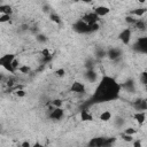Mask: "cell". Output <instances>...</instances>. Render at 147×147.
<instances>
[{"mask_svg":"<svg viewBox=\"0 0 147 147\" xmlns=\"http://www.w3.org/2000/svg\"><path fill=\"white\" fill-rule=\"evenodd\" d=\"M140 83L147 86V71H142L140 74Z\"/></svg>","mask_w":147,"mask_h":147,"instance_id":"obj_32","label":"cell"},{"mask_svg":"<svg viewBox=\"0 0 147 147\" xmlns=\"http://www.w3.org/2000/svg\"><path fill=\"white\" fill-rule=\"evenodd\" d=\"M94 63H95V61L93 60V59H87L86 61H85V69H94Z\"/></svg>","mask_w":147,"mask_h":147,"instance_id":"obj_27","label":"cell"},{"mask_svg":"<svg viewBox=\"0 0 147 147\" xmlns=\"http://www.w3.org/2000/svg\"><path fill=\"white\" fill-rule=\"evenodd\" d=\"M0 13H1V14L11 15V14H13V8H11V6H9V5L1 3V5H0Z\"/></svg>","mask_w":147,"mask_h":147,"instance_id":"obj_20","label":"cell"},{"mask_svg":"<svg viewBox=\"0 0 147 147\" xmlns=\"http://www.w3.org/2000/svg\"><path fill=\"white\" fill-rule=\"evenodd\" d=\"M10 16L11 15H8V14H1L0 15V23H7L10 21Z\"/></svg>","mask_w":147,"mask_h":147,"instance_id":"obj_30","label":"cell"},{"mask_svg":"<svg viewBox=\"0 0 147 147\" xmlns=\"http://www.w3.org/2000/svg\"><path fill=\"white\" fill-rule=\"evenodd\" d=\"M21 64H20V61H18V59H14L13 60V62H11V67H13V69L15 70V71H17L18 70V67H20Z\"/></svg>","mask_w":147,"mask_h":147,"instance_id":"obj_35","label":"cell"},{"mask_svg":"<svg viewBox=\"0 0 147 147\" xmlns=\"http://www.w3.org/2000/svg\"><path fill=\"white\" fill-rule=\"evenodd\" d=\"M114 124H115V126L116 127H122V126H124L125 125V119L123 118V117H116L115 118V121H114Z\"/></svg>","mask_w":147,"mask_h":147,"instance_id":"obj_23","label":"cell"},{"mask_svg":"<svg viewBox=\"0 0 147 147\" xmlns=\"http://www.w3.org/2000/svg\"><path fill=\"white\" fill-rule=\"evenodd\" d=\"M70 91L74 92V93L82 94V93H85V92H86V86H85L84 83H82V82H79V80H75V82L71 84Z\"/></svg>","mask_w":147,"mask_h":147,"instance_id":"obj_9","label":"cell"},{"mask_svg":"<svg viewBox=\"0 0 147 147\" xmlns=\"http://www.w3.org/2000/svg\"><path fill=\"white\" fill-rule=\"evenodd\" d=\"M124 133H126V134H130V136H134L136 133H137V129H134V127H126L125 130H124Z\"/></svg>","mask_w":147,"mask_h":147,"instance_id":"obj_34","label":"cell"},{"mask_svg":"<svg viewBox=\"0 0 147 147\" xmlns=\"http://www.w3.org/2000/svg\"><path fill=\"white\" fill-rule=\"evenodd\" d=\"M133 49L139 52V53H144L147 54V37H140L137 39V41L133 45Z\"/></svg>","mask_w":147,"mask_h":147,"instance_id":"obj_5","label":"cell"},{"mask_svg":"<svg viewBox=\"0 0 147 147\" xmlns=\"http://www.w3.org/2000/svg\"><path fill=\"white\" fill-rule=\"evenodd\" d=\"M113 118V114L110 110H103L100 115H99V119L101 122H109Z\"/></svg>","mask_w":147,"mask_h":147,"instance_id":"obj_18","label":"cell"},{"mask_svg":"<svg viewBox=\"0 0 147 147\" xmlns=\"http://www.w3.org/2000/svg\"><path fill=\"white\" fill-rule=\"evenodd\" d=\"M106 55H107V51H105V49H102V48H96L95 52H94V56H95V59H98V60L103 59Z\"/></svg>","mask_w":147,"mask_h":147,"instance_id":"obj_21","label":"cell"},{"mask_svg":"<svg viewBox=\"0 0 147 147\" xmlns=\"http://www.w3.org/2000/svg\"><path fill=\"white\" fill-rule=\"evenodd\" d=\"M75 1H78V2H83V3H91L93 0H75Z\"/></svg>","mask_w":147,"mask_h":147,"instance_id":"obj_39","label":"cell"},{"mask_svg":"<svg viewBox=\"0 0 147 147\" xmlns=\"http://www.w3.org/2000/svg\"><path fill=\"white\" fill-rule=\"evenodd\" d=\"M132 107L137 111H146L147 110V100L146 99H137L132 103Z\"/></svg>","mask_w":147,"mask_h":147,"instance_id":"obj_11","label":"cell"},{"mask_svg":"<svg viewBox=\"0 0 147 147\" xmlns=\"http://www.w3.org/2000/svg\"><path fill=\"white\" fill-rule=\"evenodd\" d=\"M137 1H138L139 3H141V5H144V3L146 2V0H137Z\"/></svg>","mask_w":147,"mask_h":147,"instance_id":"obj_41","label":"cell"},{"mask_svg":"<svg viewBox=\"0 0 147 147\" xmlns=\"http://www.w3.org/2000/svg\"><path fill=\"white\" fill-rule=\"evenodd\" d=\"M124 21H125V23H127L129 25H133L134 23H136V21H137V17H134V16H132V15H127V16H125L124 17Z\"/></svg>","mask_w":147,"mask_h":147,"instance_id":"obj_24","label":"cell"},{"mask_svg":"<svg viewBox=\"0 0 147 147\" xmlns=\"http://www.w3.org/2000/svg\"><path fill=\"white\" fill-rule=\"evenodd\" d=\"M15 94H16V96H18V98H24V96L26 95V92H25L21 86H18V87H16V90H15Z\"/></svg>","mask_w":147,"mask_h":147,"instance_id":"obj_26","label":"cell"},{"mask_svg":"<svg viewBox=\"0 0 147 147\" xmlns=\"http://www.w3.org/2000/svg\"><path fill=\"white\" fill-rule=\"evenodd\" d=\"M48 18H49V21H51V22L55 23L56 25H60V24L62 23V18H61V17H60V15H59V14H56V13H49Z\"/></svg>","mask_w":147,"mask_h":147,"instance_id":"obj_19","label":"cell"},{"mask_svg":"<svg viewBox=\"0 0 147 147\" xmlns=\"http://www.w3.org/2000/svg\"><path fill=\"white\" fill-rule=\"evenodd\" d=\"M115 141V138H105V137H98V138H93L90 140L88 146H109Z\"/></svg>","mask_w":147,"mask_h":147,"instance_id":"obj_4","label":"cell"},{"mask_svg":"<svg viewBox=\"0 0 147 147\" xmlns=\"http://www.w3.org/2000/svg\"><path fill=\"white\" fill-rule=\"evenodd\" d=\"M147 13V7H138V8H133L130 11V15L137 17V18H141L142 16H145V14Z\"/></svg>","mask_w":147,"mask_h":147,"instance_id":"obj_15","label":"cell"},{"mask_svg":"<svg viewBox=\"0 0 147 147\" xmlns=\"http://www.w3.org/2000/svg\"><path fill=\"white\" fill-rule=\"evenodd\" d=\"M79 116H80V121H83V122H92V121L94 119L93 115H92L88 110H86V109H83V110L80 111Z\"/></svg>","mask_w":147,"mask_h":147,"instance_id":"obj_17","label":"cell"},{"mask_svg":"<svg viewBox=\"0 0 147 147\" xmlns=\"http://www.w3.org/2000/svg\"><path fill=\"white\" fill-rule=\"evenodd\" d=\"M121 138H122V140H124L125 142H133V136L126 134V133H124V132L121 134Z\"/></svg>","mask_w":147,"mask_h":147,"instance_id":"obj_28","label":"cell"},{"mask_svg":"<svg viewBox=\"0 0 147 147\" xmlns=\"http://www.w3.org/2000/svg\"><path fill=\"white\" fill-rule=\"evenodd\" d=\"M125 87H126V90L132 91V90L134 88V83H133L132 80H127V82H126V84H125Z\"/></svg>","mask_w":147,"mask_h":147,"instance_id":"obj_36","label":"cell"},{"mask_svg":"<svg viewBox=\"0 0 147 147\" xmlns=\"http://www.w3.org/2000/svg\"><path fill=\"white\" fill-rule=\"evenodd\" d=\"M64 75H65V69L64 68H59V69L55 70V76L56 77L62 78V77H64Z\"/></svg>","mask_w":147,"mask_h":147,"instance_id":"obj_31","label":"cell"},{"mask_svg":"<svg viewBox=\"0 0 147 147\" xmlns=\"http://www.w3.org/2000/svg\"><path fill=\"white\" fill-rule=\"evenodd\" d=\"M133 28H136L138 31H146L147 30V22L144 18H137L136 23L133 24Z\"/></svg>","mask_w":147,"mask_h":147,"instance_id":"obj_16","label":"cell"},{"mask_svg":"<svg viewBox=\"0 0 147 147\" xmlns=\"http://www.w3.org/2000/svg\"><path fill=\"white\" fill-rule=\"evenodd\" d=\"M15 59V54H13V53H8V54H5V55H2L1 57H0V65L6 70V71H8V72H10V74H15L16 71L13 69V67H11V62H13V60Z\"/></svg>","mask_w":147,"mask_h":147,"instance_id":"obj_3","label":"cell"},{"mask_svg":"<svg viewBox=\"0 0 147 147\" xmlns=\"http://www.w3.org/2000/svg\"><path fill=\"white\" fill-rule=\"evenodd\" d=\"M63 116H64V110L62 109V107H52L48 114V117L53 121H60L62 119Z\"/></svg>","mask_w":147,"mask_h":147,"instance_id":"obj_7","label":"cell"},{"mask_svg":"<svg viewBox=\"0 0 147 147\" xmlns=\"http://www.w3.org/2000/svg\"><path fill=\"white\" fill-rule=\"evenodd\" d=\"M131 38H132V30H131V28L123 29L119 32V34H118V39L122 41L123 45H129L131 42Z\"/></svg>","mask_w":147,"mask_h":147,"instance_id":"obj_6","label":"cell"},{"mask_svg":"<svg viewBox=\"0 0 147 147\" xmlns=\"http://www.w3.org/2000/svg\"><path fill=\"white\" fill-rule=\"evenodd\" d=\"M40 53H41V56H42V57H52V53H51V51H49L48 48H46V47L42 48Z\"/></svg>","mask_w":147,"mask_h":147,"instance_id":"obj_33","label":"cell"},{"mask_svg":"<svg viewBox=\"0 0 147 147\" xmlns=\"http://www.w3.org/2000/svg\"><path fill=\"white\" fill-rule=\"evenodd\" d=\"M82 20H83L84 22H86L87 24H94V23H99L100 17H99V15L93 10V11H88V13L84 14V15L82 16Z\"/></svg>","mask_w":147,"mask_h":147,"instance_id":"obj_8","label":"cell"},{"mask_svg":"<svg viewBox=\"0 0 147 147\" xmlns=\"http://www.w3.org/2000/svg\"><path fill=\"white\" fill-rule=\"evenodd\" d=\"M107 56L111 60V61H116L122 56V51L117 47H111L107 51Z\"/></svg>","mask_w":147,"mask_h":147,"instance_id":"obj_10","label":"cell"},{"mask_svg":"<svg viewBox=\"0 0 147 147\" xmlns=\"http://www.w3.org/2000/svg\"><path fill=\"white\" fill-rule=\"evenodd\" d=\"M17 71H20L21 74H23V75H26V74H29L30 71H31V68L28 65V64H21L20 67H18V70Z\"/></svg>","mask_w":147,"mask_h":147,"instance_id":"obj_22","label":"cell"},{"mask_svg":"<svg viewBox=\"0 0 147 147\" xmlns=\"http://www.w3.org/2000/svg\"><path fill=\"white\" fill-rule=\"evenodd\" d=\"M21 146H22V147H30V146H32V145H31L29 141L25 140V141H23V142L21 144Z\"/></svg>","mask_w":147,"mask_h":147,"instance_id":"obj_37","label":"cell"},{"mask_svg":"<svg viewBox=\"0 0 147 147\" xmlns=\"http://www.w3.org/2000/svg\"><path fill=\"white\" fill-rule=\"evenodd\" d=\"M44 11H49V7L48 6H44Z\"/></svg>","mask_w":147,"mask_h":147,"instance_id":"obj_40","label":"cell"},{"mask_svg":"<svg viewBox=\"0 0 147 147\" xmlns=\"http://www.w3.org/2000/svg\"><path fill=\"white\" fill-rule=\"evenodd\" d=\"M133 146H134V147H140V146H141V141H140V140L133 141Z\"/></svg>","mask_w":147,"mask_h":147,"instance_id":"obj_38","label":"cell"},{"mask_svg":"<svg viewBox=\"0 0 147 147\" xmlns=\"http://www.w3.org/2000/svg\"><path fill=\"white\" fill-rule=\"evenodd\" d=\"M132 117H133V119L138 123V125H142V124L146 122V118H147L146 111H136Z\"/></svg>","mask_w":147,"mask_h":147,"instance_id":"obj_14","label":"cell"},{"mask_svg":"<svg viewBox=\"0 0 147 147\" xmlns=\"http://www.w3.org/2000/svg\"><path fill=\"white\" fill-rule=\"evenodd\" d=\"M72 29H74V31H76L77 33L86 34V33H93V32L99 31L100 24H99V23L87 24V23L84 22L82 18H79V20H77V21L72 24Z\"/></svg>","mask_w":147,"mask_h":147,"instance_id":"obj_2","label":"cell"},{"mask_svg":"<svg viewBox=\"0 0 147 147\" xmlns=\"http://www.w3.org/2000/svg\"><path fill=\"white\" fill-rule=\"evenodd\" d=\"M63 105V101L61 99H54L51 101V106L52 107H62Z\"/></svg>","mask_w":147,"mask_h":147,"instance_id":"obj_29","label":"cell"},{"mask_svg":"<svg viewBox=\"0 0 147 147\" xmlns=\"http://www.w3.org/2000/svg\"><path fill=\"white\" fill-rule=\"evenodd\" d=\"M85 78L90 82V83H94L98 80V72L94 69H86L85 74H84Z\"/></svg>","mask_w":147,"mask_h":147,"instance_id":"obj_13","label":"cell"},{"mask_svg":"<svg viewBox=\"0 0 147 147\" xmlns=\"http://www.w3.org/2000/svg\"><path fill=\"white\" fill-rule=\"evenodd\" d=\"M94 11L99 15V17H105L110 13V8L106 5H99V6L94 7Z\"/></svg>","mask_w":147,"mask_h":147,"instance_id":"obj_12","label":"cell"},{"mask_svg":"<svg viewBox=\"0 0 147 147\" xmlns=\"http://www.w3.org/2000/svg\"><path fill=\"white\" fill-rule=\"evenodd\" d=\"M36 39H37V41L39 44H46V41H47V37L44 33H37L36 34Z\"/></svg>","mask_w":147,"mask_h":147,"instance_id":"obj_25","label":"cell"},{"mask_svg":"<svg viewBox=\"0 0 147 147\" xmlns=\"http://www.w3.org/2000/svg\"><path fill=\"white\" fill-rule=\"evenodd\" d=\"M122 85L113 77L103 75L92 95V102L101 103L118 99Z\"/></svg>","mask_w":147,"mask_h":147,"instance_id":"obj_1","label":"cell"}]
</instances>
